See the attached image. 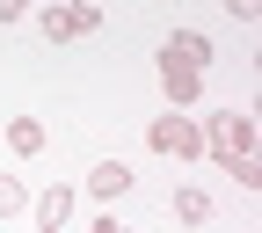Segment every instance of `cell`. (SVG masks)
Masks as SVG:
<instances>
[{"label": "cell", "instance_id": "3", "mask_svg": "<svg viewBox=\"0 0 262 233\" xmlns=\"http://www.w3.org/2000/svg\"><path fill=\"white\" fill-rule=\"evenodd\" d=\"M37 29L51 44H73V37H95V29H102V8H88V0L80 8H37Z\"/></svg>", "mask_w": 262, "mask_h": 233}, {"label": "cell", "instance_id": "5", "mask_svg": "<svg viewBox=\"0 0 262 233\" xmlns=\"http://www.w3.org/2000/svg\"><path fill=\"white\" fill-rule=\"evenodd\" d=\"M73 204H80V189L73 182H51L37 197V233H66V226H73Z\"/></svg>", "mask_w": 262, "mask_h": 233}, {"label": "cell", "instance_id": "6", "mask_svg": "<svg viewBox=\"0 0 262 233\" xmlns=\"http://www.w3.org/2000/svg\"><path fill=\"white\" fill-rule=\"evenodd\" d=\"M168 58H182V66H196V73H211V58H219V44H211V29H175L168 44H160Z\"/></svg>", "mask_w": 262, "mask_h": 233}, {"label": "cell", "instance_id": "10", "mask_svg": "<svg viewBox=\"0 0 262 233\" xmlns=\"http://www.w3.org/2000/svg\"><path fill=\"white\" fill-rule=\"evenodd\" d=\"M22 204H29V189H22V182H15V175H0V219H15V211H22Z\"/></svg>", "mask_w": 262, "mask_h": 233}, {"label": "cell", "instance_id": "2", "mask_svg": "<svg viewBox=\"0 0 262 233\" xmlns=\"http://www.w3.org/2000/svg\"><path fill=\"white\" fill-rule=\"evenodd\" d=\"M146 146H153V153H168V160H204V124L182 117V110H168V117H153V124H146Z\"/></svg>", "mask_w": 262, "mask_h": 233}, {"label": "cell", "instance_id": "4", "mask_svg": "<svg viewBox=\"0 0 262 233\" xmlns=\"http://www.w3.org/2000/svg\"><path fill=\"white\" fill-rule=\"evenodd\" d=\"M160 95H168V110H182V117H189V102H196V95H204V73L160 51Z\"/></svg>", "mask_w": 262, "mask_h": 233}, {"label": "cell", "instance_id": "11", "mask_svg": "<svg viewBox=\"0 0 262 233\" xmlns=\"http://www.w3.org/2000/svg\"><path fill=\"white\" fill-rule=\"evenodd\" d=\"M226 175H233L241 189H262V160H226Z\"/></svg>", "mask_w": 262, "mask_h": 233}, {"label": "cell", "instance_id": "12", "mask_svg": "<svg viewBox=\"0 0 262 233\" xmlns=\"http://www.w3.org/2000/svg\"><path fill=\"white\" fill-rule=\"evenodd\" d=\"M88 233H131V226H124V219H95Z\"/></svg>", "mask_w": 262, "mask_h": 233}, {"label": "cell", "instance_id": "7", "mask_svg": "<svg viewBox=\"0 0 262 233\" xmlns=\"http://www.w3.org/2000/svg\"><path fill=\"white\" fill-rule=\"evenodd\" d=\"M124 189H131L124 160H95V168H88V197H124Z\"/></svg>", "mask_w": 262, "mask_h": 233}, {"label": "cell", "instance_id": "9", "mask_svg": "<svg viewBox=\"0 0 262 233\" xmlns=\"http://www.w3.org/2000/svg\"><path fill=\"white\" fill-rule=\"evenodd\" d=\"M8 146H15V153H44V124H37V117H15V124H8Z\"/></svg>", "mask_w": 262, "mask_h": 233}, {"label": "cell", "instance_id": "1", "mask_svg": "<svg viewBox=\"0 0 262 233\" xmlns=\"http://www.w3.org/2000/svg\"><path fill=\"white\" fill-rule=\"evenodd\" d=\"M204 153L219 160V168L226 160H255V117L248 110H211L204 117Z\"/></svg>", "mask_w": 262, "mask_h": 233}, {"label": "cell", "instance_id": "8", "mask_svg": "<svg viewBox=\"0 0 262 233\" xmlns=\"http://www.w3.org/2000/svg\"><path fill=\"white\" fill-rule=\"evenodd\" d=\"M175 219H182V226H204V219H211V197L196 189V182H182V189H175Z\"/></svg>", "mask_w": 262, "mask_h": 233}]
</instances>
